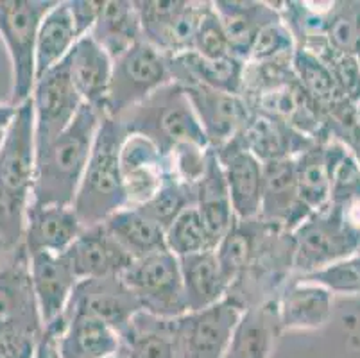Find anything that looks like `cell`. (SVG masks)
Instances as JSON below:
<instances>
[{
    "mask_svg": "<svg viewBox=\"0 0 360 358\" xmlns=\"http://www.w3.org/2000/svg\"><path fill=\"white\" fill-rule=\"evenodd\" d=\"M103 117V113L84 104L60 136L41 149H36L31 205H74Z\"/></svg>",
    "mask_w": 360,
    "mask_h": 358,
    "instance_id": "cell-1",
    "label": "cell"
},
{
    "mask_svg": "<svg viewBox=\"0 0 360 358\" xmlns=\"http://www.w3.org/2000/svg\"><path fill=\"white\" fill-rule=\"evenodd\" d=\"M36 172L34 110L29 98L18 106L0 146V244H24L25 217L31 206Z\"/></svg>",
    "mask_w": 360,
    "mask_h": 358,
    "instance_id": "cell-2",
    "label": "cell"
},
{
    "mask_svg": "<svg viewBox=\"0 0 360 358\" xmlns=\"http://www.w3.org/2000/svg\"><path fill=\"white\" fill-rule=\"evenodd\" d=\"M24 244L0 252V344L6 358H32L44 333Z\"/></svg>",
    "mask_w": 360,
    "mask_h": 358,
    "instance_id": "cell-3",
    "label": "cell"
},
{
    "mask_svg": "<svg viewBox=\"0 0 360 358\" xmlns=\"http://www.w3.org/2000/svg\"><path fill=\"white\" fill-rule=\"evenodd\" d=\"M127 133L119 118L103 117L74 210L83 228L103 224L127 206L120 172V149Z\"/></svg>",
    "mask_w": 360,
    "mask_h": 358,
    "instance_id": "cell-4",
    "label": "cell"
},
{
    "mask_svg": "<svg viewBox=\"0 0 360 358\" xmlns=\"http://www.w3.org/2000/svg\"><path fill=\"white\" fill-rule=\"evenodd\" d=\"M119 120L127 134L149 138L165 156L185 143L212 149L185 90L174 81L120 115Z\"/></svg>",
    "mask_w": 360,
    "mask_h": 358,
    "instance_id": "cell-5",
    "label": "cell"
},
{
    "mask_svg": "<svg viewBox=\"0 0 360 358\" xmlns=\"http://www.w3.org/2000/svg\"><path fill=\"white\" fill-rule=\"evenodd\" d=\"M58 0H0V38L11 61L9 104L22 106L36 83V39L44 16Z\"/></svg>",
    "mask_w": 360,
    "mask_h": 358,
    "instance_id": "cell-6",
    "label": "cell"
},
{
    "mask_svg": "<svg viewBox=\"0 0 360 358\" xmlns=\"http://www.w3.org/2000/svg\"><path fill=\"white\" fill-rule=\"evenodd\" d=\"M170 83L172 74L169 58L146 39H140L122 56L113 59L106 117L119 118Z\"/></svg>",
    "mask_w": 360,
    "mask_h": 358,
    "instance_id": "cell-7",
    "label": "cell"
},
{
    "mask_svg": "<svg viewBox=\"0 0 360 358\" xmlns=\"http://www.w3.org/2000/svg\"><path fill=\"white\" fill-rule=\"evenodd\" d=\"M120 276L147 314L178 319L188 312L179 258L169 249L135 260Z\"/></svg>",
    "mask_w": 360,
    "mask_h": 358,
    "instance_id": "cell-8",
    "label": "cell"
},
{
    "mask_svg": "<svg viewBox=\"0 0 360 358\" xmlns=\"http://www.w3.org/2000/svg\"><path fill=\"white\" fill-rule=\"evenodd\" d=\"M294 271L310 274L356 255L360 233L342 222L333 208L312 213L292 231Z\"/></svg>",
    "mask_w": 360,
    "mask_h": 358,
    "instance_id": "cell-9",
    "label": "cell"
},
{
    "mask_svg": "<svg viewBox=\"0 0 360 358\" xmlns=\"http://www.w3.org/2000/svg\"><path fill=\"white\" fill-rule=\"evenodd\" d=\"M143 39L167 58L191 52L199 24L210 2L192 0H140L135 2Z\"/></svg>",
    "mask_w": 360,
    "mask_h": 358,
    "instance_id": "cell-10",
    "label": "cell"
},
{
    "mask_svg": "<svg viewBox=\"0 0 360 358\" xmlns=\"http://www.w3.org/2000/svg\"><path fill=\"white\" fill-rule=\"evenodd\" d=\"M245 308L233 298L176 319L178 358H224Z\"/></svg>",
    "mask_w": 360,
    "mask_h": 358,
    "instance_id": "cell-11",
    "label": "cell"
},
{
    "mask_svg": "<svg viewBox=\"0 0 360 358\" xmlns=\"http://www.w3.org/2000/svg\"><path fill=\"white\" fill-rule=\"evenodd\" d=\"M31 103L34 110L36 149H41L60 136L84 106L72 83L67 58L36 79Z\"/></svg>",
    "mask_w": 360,
    "mask_h": 358,
    "instance_id": "cell-12",
    "label": "cell"
},
{
    "mask_svg": "<svg viewBox=\"0 0 360 358\" xmlns=\"http://www.w3.org/2000/svg\"><path fill=\"white\" fill-rule=\"evenodd\" d=\"M67 312H84L122 335L142 310L136 295L124 283L122 276H108L96 280H81L70 298Z\"/></svg>",
    "mask_w": 360,
    "mask_h": 358,
    "instance_id": "cell-13",
    "label": "cell"
},
{
    "mask_svg": "<svg viewBox=\"0 0 360 358\" xmlns=\"http://www.w3.org/2000/svg\"><path fill=\"white\" fill-rule=\"evenodd\" d=\"M181 88L191 101L195 117L214 151L233 142L250 120L251 108L242 95L214 90L201 84H185Z\"/></svg>",
    "mask_w": 360,
    "mask_h": 358,
    "instance_id": "cell-14",
    "label": "cell"
},
{
    "mask_svg": "<svg viewBox=\"0 0 360 358\" xmlns=\"http://www.w3.org/2000/svg\"><path fill=\"white\" fill-rule=\"evenodd\" d=\"M346 156V146L333 138H321L294 158L300 201L310 213L328 208L337 169Z\"/></svg>",
    "mask_w": 360,
    "mask_h": 358,
    "instance_id": "cell-15",
    "label": "cell"
},
{
    "mask_svg": "<svg viewBox=\"0 0 360 358\" xmlns=\"http://www.w3.org/2000/svg\"><path fill=\"white\" fill-rule=\"evenodd\" d=\"M120 172L127 206H142L169 176L167 156L142 134H127L120 149Z\"/></svg>",
    "mask_w": 360,
    "mask_h": 358,
    "instance_id": "cell-16",
    "label": "cell"
},
{
    "mask_svg": "<svg viewBox=\"0 0 360 358\" xmlns=\"http://www.w3.org/2000/svg\"><path fill=\"white\" fill-rule=\"evenodd\" d=\"M29 269L44 328L61 323L72 294L79 283L67 255L47 251L29 252Z\"/></svg>",
    "mask_w": 360,
    "mask_h": 358,
    "instance_id": "cell-17",
    "label": "cell"
},
{
    "mask_svg": "<svg viewBox=\"0 0 360 358\" xmlns=\"http://www.w3.org/2000/svg\"><path fill=\"white\" fill-rule=\"evenodd\" d=\"M312 213L300 201L294 158L264 163L260 221L292 233Z\"/></svg>",
    "mask_w": 360,
    "mask_h": 358,
    "instance_id": "cell-18",
    "label": "cell"
},
{
    "mask_svg": "<svg viewBox=\"0 0 360 358\" xmlns=\"http://www.w3.org/2000/svg\"><path fill=\"white\" fill-rule=\"evenodd\" d=\"M230 192L235 219L253 221L260 217L264 163L245 151L237 140L215 151Z\"/></svg>",
    "mask_w": 360,
    "mask_h": 358,
    "instance_id": "cell-19",
    "label": "cell"
},
{
    "mask_svg": "<svg viewBox=\"0 0 360 358\" xmlns=\"http://www.w3.org/2000/svg\"><path fill=\"white\" fill-rule=\"evenodd\" d=\"M65 255L79 281L120 276L135 262L104 224L84 228Z\"/></svg>",
    "mask_w": 360,
    "mask_h": 358,
    "instance_id": "cell-20",
    "label": "cell"
},
{
    "mask_svg": "<svg viewBox=\"0 0 360 358\" xmlns=\"http://www.w3.org/2000/svg\"><path fill=\"white\" fill-rule=\"evenodd\" d=\"M274 308L280 331L319 330L332 317L333 292L300 278L283 287Z\"/></svg>",
    "mask_w": 360,
    "mask_h": 358,
    "instance_id": "cell-21",
    "label": "cell"
},
{
    "mask_svg": "<svg viewBox=\"0 0 360 358\" xmlns=\"http://www.w3.org/2000/svg\"><path fill=\"white\" fill-rule=\"evenodd\" d=\"M68 72L83 103L106 117L113 59L90 34L77 39L67 56Z\"/></svg>",
    "mask_w": 360,
    "mask_h": 358,
    "instance_id": "cell-22",
    "label": "cell"
},
{
    "mask_svg": "<svg viewBox=\"0 0 360 358\" xmlns=\"http://www.w3.org/2000/svg\"><path fill=\"white\" fill-rule=\"evenodd\" d=\"M235 140L262 163L296 158L316 142L314 138L300 133L283 120L255 111H251L250 120Z\"/></svg>",
    "mask_w": 360,
    "mask_h": 358,
    "instance_id": "cell-23",
    "label": "cell"
},
{
    "mask_svg": "<svg viewBox=\"0 0 360 358\" xmlns=\"http://www.w3.org/2000/svg\"><path fill=\"white\" fill-rule=\"evenodd\" d=\"M74 206H34L25 217L24 245L27 252L47 251L63 255L83 231Z\"/></svg>",
    "mask_w": 360,
    "mask_h": 358,
    "instance_id": "cell-24",
    "label": "cell"
},
{
    "mask_svg": "<svg viewBox=\"0 0 360 358\" xmlns=\"http://www.w3.org/2000/svg\"><path fill=\"white\" fill-rule=\"evenodd\" d=\"M58 335L61 358H111L120 353L119 333L104 321L84 312H65Z\"/></svg>",
    "mask_w": 360,
    "mask_h": 358,
    "instance_id": "cell-25",
    "label": "cell"
},
{
    "mask_svg": "<svg viewBox=\"0 0 360 358\" xmlns=\"http://www.w3.org/2000/svg\"><path fill=\"white\" fill-rule=\"evenodd\" d=\"M183 290L188 312L202 310L230 294L231 283L221 267L215 249L179 258Z\"/></svg>",
    "mask_w": 360,
    "mask_h": 358,
    "instance_id": "cell-26",
    "label": "cell"
},
{
    "mask_svg": "<svg viewBox=\"0 0 360 358\" xmlns=\"http://www.w3.org/2000/svg\"><path fill=\"white\" fill-rule=\"evenodd\" d=\"M172 81L181 87L201 84L214 90L242 95L245 63L238 58L206 59L195 52L169 58Z\"/></svg>",
    "mask_w": 360,
    "mask_h": 358,
    "instance_id": "cell-27",
    "label": "cell"
},
{
    "mask_svg": "<svg viewBox=\"0 0 360 358\" xmlns=\"http://www.w3.org/2000/svg\"><path fill=\"white\" fill-rule=\"evenodd\" d=\"M195 208L201 213V219L210 235L214 248L217 249L219 242L230 231L235 221L233 206H231L230 192L226 185L224 172L215 151H210L206 170L199 183L195 185Z\"/></svg>",
    "mask_w": 360,
    "mask_h": 358,
    "instance_id": "cell-28",
    "label": "cell"
},
{
    "mask_svg": "<svg viewBox=\"0 0 360 358\" xmlns=\"http://www.w3.org/2000/svg\"><path fill=\"white\" fill-rule=\"evenodd\" d=\"M214 8L224 25L233 54L244 63L262 27L280 16L274 4L251 0H219L214 2Z\"/></svg>",
    "mask_w": 360,
    "mask_h": 358,
    "instance_id": "cell-29",
    "label": "cell"
},
{
    "mask_svg": "<svg viewBox=\"0 0 360 358\" xmlns=\"http://www.w3.org/2000/svg\"><path fill=\"white\" fill-rule=\"evenodd\" d=\"M90 36L110 54L111 59L122 56L140 39H143L142 22L135 2L104 0L99 20Z\"/></svg>",
    "mask_w": 360,
    "mask_h": 358,
    "instance_id": "cell-30",
    "label": "cell"
},
{
    "mask_svg": "<svg viewBox=\"0 0 360 358\" xmlns=\"http://www.w3.org/2000/svg\"><path fill=\"white\" fill-rule=\"evenodd\" d=\"M274 303L245 308L224 358H269L274 337L280 333Z\"/></svg>",
    "mask_w": 360,
    "mask_h": 358,
    "instance_id": "cell-31",
    "label": "cell"
},
{
    "mask_svg": "<svg viewBox=\"0 0 360 358\" xmlns=\"http://www.w3.org/2000/svg\"><path fill=\"white\" fill-rule=\"evenodd\" d=\"M77 31H75L74 18H72L68 0L56 2L54 8L44 16L36 39V79L41 77L45 72L60 65L74 45L77 44Z\"/></svg>",
    "mask_w": 360,
    "mask_h": 358,
    "instance_id": "cell-32",
    "label": "cell"
},
{
    "mask_svg": "<svg viewBox=\"0 0 360 358\" xmlns=\"http://www.w3.org/2000/svg\"><path fill=\"white\" fill-rule=\"evenodd\" d=\"M120 340L124 358H178L176 319L140 312Z\"/></svg>",
    "mask_w": 360,
    "mask_h": 358,
    "instance_id": "cell-33",
    "label": "cell"
},
{
    "mask_svg": "<svg viewBox=\"0 0 360 358\" xmlns=\"http://www.w3.org/2000/svg\"><path fill=\"white\" fill-rule=\"evenodd\" d=\"M117 242L129 252L133 260L167 249L165 229L150 221L139 208L126 206L103 222Z\"/></svg>",
    "mask_w": 360,
    "mask_h": 358,
    "instance_id": "cell-34",
    "label": "cell"
},
{
    "mask_svg": "<svg viewBox=\"0 0 360 358\" xmlns=\"http://www.w3.org/2000/svg\"><path fill=\"white\" fill-rule=\"evenodd\" d=\"M264 231L265 222L260 219H253V221L235 219L230 231L219 242L215 252L231 285L244 274L245 269L253 262Z\"/></svg>",
    "mask_w": 360,
    "mask_h": 358,
    "instance_id": "cell-35",
    "label": "cell"
},
{
    "mask_svg": "<svg viewBox=\"0 0 360 358\" xmlns=\"http://www.w3.org/2000/svg\"><path fill=\"white\" fill-rule=\"evenodd\" d=\"M191 206H195V186L186 185L169 174L162 188L150 197L146 205L136 206V208L146 213L150 221H155L156 224L167 229Z\"/></svg>",
    "mask_w": 360,
    "mask_h": 358,
    "instance_id": "cell-36",
    "label": "cell"
},
{
    "mask_svg": "<svg viewBox=\"0 0 360 358\" xmlns=\"http://www.w3.org/2000/svg\"><path fill=\"white\" fill-rule=\"evenodd\" d=\"M326 41L330 51L356 56L360 45V0L332 2L326 15Z\"/></svg>",
    "mask_w": 360,
    "mask_h": 358,
    "instance_id": "cell-37",
    "label": "cell"
},
{
    "mask_svg": "<svg viewBox=\"0 0 360 358\" xmlns=\"http://www.w3.org/2000/svg\"><path fill=\"white\" fill-rule=\"evenodd\" d=\"M167 249L178 258L215 249L206 231L201 213L195 206L186 208L169 228L165 229Z\"/></svg>",
    "mask_w": 360,
    "mask_h": 358,
    "instance_id": "cell-38",
    "label": "cell"
},
{
    "mask_svg": "<svg viewBox=\"0 0 360 358\" xmlns=\"http://www.w3.org/2000/svg\"><path fill=\"white\" fill-rule=\"evenodd\" d=\"M296 41L290 34L285 22L278 16L276 20L269 22L262 27L251 47L250 58L245 63L250 65H278L292 63L296 54Z\"/></svg>",
    "mask_w": 360,
    "mask_h": 358,
    "instance_id": "cell-39",
    "label": "cell"
},
{
    "mask_svg": "<svg viewBox=\"0 0 360 358\" xmlns=\"http://www.w3.org/2000/svg\"><path fill=\"white\" fill-rule=\"evenodd\" d=\"M192 52L206 59H224L235 56L224 25H222L221 18L214 8V2H210V8L206 9L201 24H199Z\"/></svg>",
    "mask_w": 360,
    "mask_h": 358,
    "instance_id": "cell-40",
    "label": "cell"
},
{
    "mask_svg": "<svg viewBox=\"0 0 360 358\" xmlns=\"http://www.w3.org/2000/svg\"><path fill=\"white\" fill-rule=\"evenodd\" d=\"M301 278L323 285L333 294H360V255H352L310 274H301Z\"/></svg>",
    "mask_w": 360,
    "mask_h": 358,
    "instance_id": "cell-41",
    "label": "cell"
},
{
    "mask_svg": "<svg viewBox=\"0 0 360 358\" xmlns=\"http://www.w3.org/2000/svg\"><path fill=\"white\" fill-rule=\"evenodd\" d=\"M317 56L328 65L342 95L356 106L360 103V65L356 56L339 54V52H333L330 49Z\"/></svg>",
    "mask_w": 360,
    "mask_h": 358,
    "instance_id": "cell-42",
    "label": "cell"
},
{
    "mask_svg": "<svg viewBox=\"0 0 360 358\" xmlns=\"http://www.w3.org/2000/svg\"><path fill=\"white\" fill-rule=\"evenodd\" d=\"M104 0H68L72 18H74L77 36L83 38L91 32L99 20Z\"/></svg>",
    "mask_w": 360,
    "mask_h": 358,
    "instance_id": "cell-43",
    "label": "cell"
},
{
    "mask_svg": "<svg viewBox=\"0 0 360 358\" xmlns=\"http://www.w3.org/2000/svg\"><path fill=\"white\" fill-rule=\"evenodd\" d=\"M63 323L65 321H61V323L51 324V326L45 328L40 340L36 344V351L32 358H61L60 347H58V335L63 328Z\"/></svg>",
    "mask_w": 360,
    "mask_h": 358,
    "instance_id": "cell-44",
    "label": "cell"
},
{
    "mask_svg": "<svg viewBox=\"0 0 360 358\" xmlns=\"http://www.w3.org/2000/svg\"><path fill=\"white\" fill-rule=\"evenodd\" d=\"M16 110H18V108H15L9 103L0 104V146L4 142L6 133H8L9 126H11L13 118H15L16 115Z\"/></svg>",
    "mask_w": 360,
    "mask_h": 358,
    "instance_id": "cell-45",
    "label": "cell"
},
{
    "mask_svg": "<svg viewBox=\"0 0 360 358\" xmlns=\"http://www.w3.org/2000/svg\"><path fill=\"white\" fill-rule=\"evenodd\" d=\"M356 115H359V124H360V103L356 104Z\"/></svg>",
    "mask_w": 360,
    "mask_h": 358,
    "instance_id": "cell-46",
    "label": "cell"
},
{
    "mask_svg": "<svg viewBox=\"0 0 360 358\" xmlns=\"http://www.w3.org/2000/svg\"><path fill=\"white\" fill-rule=\"evenodd\" d=\"M111 358H124V353H122V350H120V353H119V354H115V357H111Z\"/></svg>",
    "mask_w": 360,
    "mask_h": 358,
    "instance_id": "cell-47",
    "label": "cell"
},
{
    "mask_svg": "<svg viewBox=\"0 0 360 358\" xmlns=\"http://www.w3.org/2000/svg\"><path fill=\"white\" fill-rule=\"evenodd\" d=\"M356 59H359V65H360V45H359V51H356Z\"/></svg>",
    "mask_w": 360,
    "mask_h": 358,
    "instance_id": "cell-48",
    "label": "cell"
}]
</instances>
